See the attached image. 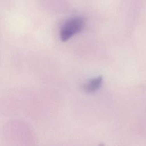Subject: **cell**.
<instances>
[{"label": "cell", "instance_id": "cell-1", "mask_svg": "<svg viewBox=\"0 0 146 146\" xmlns=\"http://www.w3.org/2000/svg\"><path fill=\"white\" fill-rule=\"evenodd\" d=\"M83 25V19L79 17L67 20L60 30V37L61 40L65 42L79 33L82 29Z\"/></svg>", "mask_w": 146, "mask_h": 146}, {"label": "cell", "instance_id": "cell-2", "mask_svg": "<svg viewBox=\"0 0 146 146\" xmlns=\"http://www.w3.org/2000/svg\"><path fill=\"white\" fill-rule=\"evenodd\" d=\"M102 76H98L92 79L83 86V90L87 93H93L99 88L102 85Z\"/></svg>", "mask_w": 146, "mask_h": 146}]
</instances>
